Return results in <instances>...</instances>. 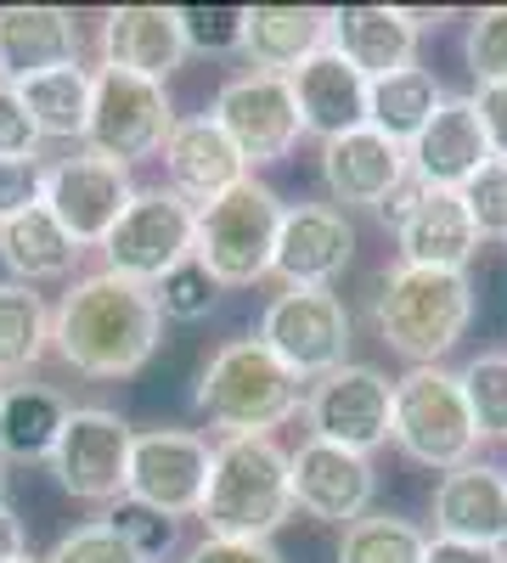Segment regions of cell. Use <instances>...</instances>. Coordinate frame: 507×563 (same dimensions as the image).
Listing matches in <instances>:
<instances>
[{"label":"cell","instance_id":"obj_1","mask_svg":"<svg viewBox=\"0 0 507 563\" xmlns=\"http://www.w3.org/2000/svg\"><path fill=\"white\" fill-rule=\"evenodd\" d=\"M164 339L158 299L142 282H124L113 271H90L63 294L52 310V350L79 378H135Z\"/></svg>","mask_w":507,"mask_h":563},{"label":"cell","instance_id":"obj_2","mask_svg":"<svg viewBox=\"0 0 507 563\" xmlns=\"http://www.w3.org/2000/svg\"><path fill=\"white\" fill-rule=\"evenodd\" d=\"M198 519L214 541H271L294 519V451L276 434L214 440Z\"/></svg>","mask_w":507,"mask_h":563},{"label":"cell","instance_id":"obj_3","mask_svg":"<svg viewBox=\"0 0 507 563\" xmlns=\"http://www.w3.org/2000/svg\"><path fill=\"white\" fill-rule=\"evenodd\" d=\"M373 327L384 350H395L406 366H445V355L469 339L474 327V282L469 271H423L395 265L378 282Z\"/></svg>","mask_w":507,"mask_h":563},{"label":"cell","instance_id":"obj_4","mask_svg":"<svg viewBox=\"0 0 507 563\" xmlns=\"http://www.w3.org/2000/svg\"><path fill=\"white\" fill-rule=\"evenodd\" d=\"M198 411L220 440L276 434L294 411H305V384L260 339H225L198 378Z\"/></svg>","mask_w":507,"mask_h":563},{"label":"cell","instance_id":"obj_5","mask_svg":"<svg viewBox=\"0 0 507 563\" xmlns=\"http://www.w3.org/2000/svg\"><path fill=\"white\" fill-rule=\"evenodd\" d=\"M283 198L265 180H238L232 192H220L214 203L198 209L192 231V260L220 282V288H254L271 276L276 260V231H283Z\"/></svg>","mask_w":507,"mask_h":563},{"label":"cell","instance_id":"obj_6","mask_svg":"<svg viewBox=\"0 0 507 563\" xmlns=\"http://www.w3.org/2000/svg\"><path fill=\"white\" fill-rule=\"evenodd\" d=\"M418 467L451 474V467L474 462L480 434L463 400V384L445 366H406L395 378V434H389Z\"/></svg>","mask_w":507,"mask_h":563},{"label":"cell","instance_id":"obj_7","mask_svg":"<svg viewBox=\"0 0 507 563\" xmlns=\"http://www.w3.org/2000/svg\"><path fill=\"white\" fill-rule=\"evenodd\" d=\"M350 333H355L350 310L333 288H283L260 310V327H254V339L283 361L305 389L350 361Z\"/></svg>","mask_w":507,"mask_h":563},{"label":"cell","instance_id":"obj_8","mask_svg":"<svg viewBox=\"0 0 507 563\" xmlns=\"http://www.w3.org/2000/svg\"><path fill=\"white\" fill-rule=\"evenodd\" d=\"M169 130H175L169 85L135 79V74H119V68H97V79H90V124H85L90 153H102V158L130 169L142 158H158Z\"/></svg>","mask_w":507,"mask_h":563},{"label":"cell","instance_id":"obj_9","mask_svg":"<svg viewBox=\"0 0 507 563\" xmlns=\"http://www.w3.org/2000/svg\"><path fill=\"white\" fill-rule=\"evenodd\" d=\"M192 231H198V209L187 198H175L169 186L135 192L102 243V271L142 282V288H158L175 265L192 260Z\"/></svg>","mask_w":507,"mask_h":563},{"label":"cell","instance_id":"obj_10","mask_svg":"<svg viewBox=\"0 0 507 563\" xmlns=\"http://www.w3.org/2000/svg\"><path fill=\"white\" fill-rule=\"evenodd\" d=\"M209 119H214V124L225 130V141L243 153L249 175L283 164L299 141H305V124H299V102H294L288 74H260V68L232 74V79L214 90Z\"/></svg>","mask_w":507,"mask_h":563},{"label":"cell","instance_id":"obj_11","mask_svg":"<svg viewBox=\"0 0 507 563\" xmlns=\"http://www.w3.org/2000/svg\"><path fill=\"white\" fill-rule=\"evenodd\" d=\"M305 429L321 445H344L355 456H373L395 434V384L378 366L344 361L339 372L305 389Z\"/></svg>","mask_w":507,"mask_h":563},{"label":"cell","instance_id":"obj_12","mask_svg":"<svg viewBox=\"0 0 507 563\" xmlns=\"http://www.w3.org/2000/svg\"><path fill=\"white\" fill-rule=\"evenodd\" d=\"M209 467H214V445L203 434H192V429H142L135 445H130L124 501L187 525V519H198V507H203Z\"/></svg>","mask_w":507,"mask_h":563},{"label":"cell","instance_id":"obj_13","mask_svg":"<svg viewBox=\"0 0 507 563\" xmlns=\"http://www.w3.org/2000/svg\"><path fill=\"white\" fill-rule=\"evenodd\" d=\"M135 429L108 406H74L52 445V474L74 501H124Z\"/></svg>","mask_w":507,"mask_h":563},{"label":"cell","instance_id":"obj_14","mask_svg":"<svg viewBox=\"0 0 507 563\" xmlns=\"http://www.w3.org/2000/svg\"><path fill=\"white\" fill-rule=\"evenodd\" d=\"M130 198H135L130 169L90 153V147L45 169V209H52V220L79 249H102L108 231L119 225V214L130 209Z\"/></svg>","mask_w":507,"mask_h":563},{"label":"cell","instance_id":"obj_15","mask_svg":"<svg viewBox=\"0 0 507 563\" xmlns=\"http://www.w3.org/2000/svg\"><path fill=\"white\" fill-rule=\"evenodd\" d=\"M355 260V225L333 203H288L271 276L283 288H333Z\"/></svg>","mask_w":507,"mask_h":563},{"label":"cell","instance_id":"obj_16","mask_svg":"<svg viewBox=\"0 0 507 563\" xmlns=\"http://www.w3.org/2000/svg\"><path fill=\"white\" fill-rule=\"evenodd\" d=\"M373 496H378L373 456H355L321 440H305L294 451V512H305V519L344 530L361 512H373Z\"/></svg>","mask_w":507,"mask_h":563},{"label":"cell","instance_id":"obj_17","mask_svg":"<svg viewBox=\"0 0 507 563\" xmlns=\"http://www.w3.org/2000/svg\"><path fill=\"white\" fill-rule=\"evenodd\" d=\"M406 147H395L389 135H378L373 124H361L350 135L321 141V186H328L333 209H384L395 198V186L406 180Z\"/></svg>","mask_w":507,"mask_h":563},{"label":"cell","instance_id":"obj_18","mask_svg":"<svg viewBox=\"0 0 507 563\" xmlns=\"http://www.w3.org/2000/svg\"><path fill=\"white\" fill-rule=\"evenodd\" d=\"M491 164V141L480 130V113L469 97H445V108L423 124V135L406 147V169L429 192H463V186Z\"/></svg>","mask_w":507,"mask_h":563},{"label":"cell","instance_id":"obj_19","mask_svg":"<svg viewBox=\"0 0 507 563\" xmlns=\"http://www.w3.org/2000/svg\"><path fill=\"white\" fill-rule=\"evenodd\" d=\"M164 175H169V192L187 198L192 209L214 203L220 192H232L238 180H249V164L243 153L225 141V130L209 119V113H192V119H175L164 153H158Z\"/></svg>","mask_w":507,"mask_h":563},{"label":"cell","instance_id":"obj_20","mask_svg":"<svg viewBox=\"0 0 507 563\" xmlns=\"http://www.w3.org/2000/svg\"><path fill=\"white\" fill-rule=\"evenodd\" d=\"M434 536L507 552V467L463 462L434 485Z\"/></svg>","mask_w":507,"mask_h":563},{"label":"cell","instance_id":"obj_21","mask_svg":"<svg viewBox=\"0 0 507 563\" xmlns=\"http://www.w3.org/2000/svg\"><path fill=\"white\" fill-rule=\"evenodd\" d=\"M423 29L406 7H333L328 12V45L366 79H384L395 68L418 63Z\"/></svg>","mask_w":507,"mask_h":563},{"label":"cell","instance_id":"obj_22","mask_svg":"<svg viewBox=\"0 0 507 563\" xmlns=\"http://www.w3.org/2000/svg\"><path fill=\"white\" fill-rule=\"evenodd\" d=\"M180 63H187V40L175 7H119L102 18V68L169 85Z\"/></svg>","mask_w":507,"mask_h":563},{"label":"cell","instance_id":"obj_23","mask_svg":"<svg viewBox=\"0 0 507 563\" xmlns=\"http://www.w3.org/2000/svg\"><path fill=\"white\" fill-rule=\"evenodd\" d=\"M294 102H299V124L316 141H333L366 124V74H355L333 45H321L316 57H305L294 74Z\"/></svg>","mask_w":507,"mask_h":563},{"label":"cell","instance_id":"obj_24","mask_svg":"<svg viewBox=\"0 0 507 563\" xmlns=\"http://www.w3.org/2000/svg\"><path fill=\"white\" fill-rule=\"evenodd\" d=\"M79 63V23L63 7H0V85Z\"/></svg>","mask_w":507,"mask_h":563},{"label":"cell","instance_id":"obj_25","mask_svg":"<svg viewBox=\"0 0 507 563\" xmlns=\"http://www.w3.org/2000/svg\"><path fill=\"white\" fill-rule=\"evenodd\" d=\"M395 249H400V265L469 271L474 254H480V231L469 220L463 192H423L418 209L395 225Z\"/></svg>","mask_w":507,"mask_h":563},{"label":"cell","instance_id":"obj_26","mask_svg":"<svg viewBox=\"0 0 507 563\" xmlns=\"http://www.w3.org/2000/svg\"><path fill=\"white\" fill-rule=\"evenodd\" d=\"M328 45V12L321 7H249L243 57L260 74H294L305 57Z\"/></svg>","mask_w":507,"mask_h":563},{"label":"cell","instance_id":"obj_27","mask_svg":"<svg viewBox=\"0 0 507 563\" xmlns=\"http://www.w3.org/2000/svg\"><path fill=\"white\" fill-rule=\"evenodd\" d=\"M440 108H445V85L423 63L395 68L384 79H366V124H373L378 135H389L395 147H411Z\"/></svg>","mask_w":507,"mask_h":563},{"label":"cell","instance_id":"obj_28","mask_svg":"<svg viewBox=\"0 0 507 563\" xmlns=\"http://www.w3.org/2000/svg\"><path fill=\"white\" fill-rule=\"evenodd\" d=\"M68 400L45 384H7L0 395V456L7 462H52V445L68 422Z\"/></svg>","mask_w":507,"mask_h":563},{"label":"cell","instance_id":"obj_29","mask_svg":"<svg viewBox=\"0 0 507 563\" xmlns=\"http://www.w3.org/2000/svg\"><path fill=\"white\" fill-rule=\"evenodd\" d=\"M79 243L68 238V231L52 220V209H34L12 225H0V265L12 271V282H23V288H34V282H63L74 265H79Z\"/></svg>","mask_w":507,"mask_h":563},{"label":"cell","instance_id":"obj_30","mask_svg":"<svg viewBox=\"0 0 507 563\" xmlns=\"http://www.w3.org/2000/svg\"><path fill=\"white\" fill-rule=\"evenodd\" d=\"M90 74L85 63H68V68H52V74H34L23 85H12L23 108H29V124L40 130V141H85V124H90Z\"/></svg>","mask_w":507,"mask_h":563},{"label":"cell","instance_id":"obj_31","mask_svg":"<svg viewBox=\"0 0 507 563\" xmlns=\"http://www.w3.org/2000/svg\"><path fill=\"white\" fill-rule=\"evenodd\" d=\"M52 350V310L23 282H0V384L23 372Z\"/></svg>","mask_w":507,"mask_h":563},{"label":"cell","instance_id":"obj_32","mask_svg":"<svg viewBox=\"0 0 507 563\" xmlns=\"http://www.w3.org/2000/svg\"><path fill=\"white\" fill-rule=\"evenodd\" d=\"M429 536L400 512H361L339 530V563H423Z\"/></svg>","mask_w":507,"mask_h":563},{"label":"cell","instance_id":"obj_33","mask_svg":"<svg viewBox=\"0 0 507 563\" xmlns=\"http://www.w3.org/2000/svg\"><path fill=\"white\" fill-rule=\"evenodd\" d=\"M456 384H463L480 445H507V350L474 355L463 372H456Z\"/></svg>","mask_w":507,"mask_h":563},{"label":"cell","instance_id":"obj_34","mask_svg":"<svg viewBox=\"0 0 507 563\" xmlns=\"http://www.w3.org/2000/svg\"><path fill=\"white\" fill-rule=\"evenodd\" d=\"M175 18H180V40H187V52H203V57L243 52L249 7H175Z\"/></svg>","mask_w":507,"mask_h":563},{"label":"cell","instance_id":"obj_35","mask_svg":"<svg viewBox=\"0 0 507 563\" xmlns=\"http://www.w3.org/2000/svg\"><path fill=\"white\" fill-rule=\"evenodd\" d=\"M220 282L198 265V260H187V265H175L158 288H153V299H158V316L164 321H203L214 305H220Z\"/></svg>","mask_w":507,"mask_h":563},{"label":"cell","instance_id":"obj_36","mask_svg":"<svg viewBox=\"0 0 507 563\" xmlns=\"http://www.w3.org/2000/svg\"><path fill=\"white\" fill-rule=\"evenodd\" d=\"M463 63H469L474 85H507V7H485L469 18Z\"/></svg>","mask_w":507,"mask_h":563},{"label":"cell","instance_id":"obj_37","mask_svg":"<svg viewBox=\"0 0 507 563\" xmlns=\"http://www.w3.org/2000/svg\"><path fill=\"white\" fill-rule=\"evenodd\" d=\"M40 563H147V558L135 552L108 519H97V525H79V530L57 536V547Z\"/></svg>","mask_w":507,"mask_h":563},{"label":"cell","instance_id":"obj_38","mask_svg":"<svg viewBox=\"0 0 507 563\" xmlns=\"http://www.w3.org/2000/svg\"><path fill=\"white\" fill-rule=\"evenodd\" d=\"M469 220L480 231V243H507V158H491L469 186H463Z\"/></svg>","mask_w":507,"mask_h":563},{"label":"cell","instance_id":"obj_39","mask_svg":"<svg viewBox=\"0 0 507 563\" xmlns=\"http://www.w3.org/2000/svg\"><path fill=\"white\" fill-rule=\"evenodd\" d=\"M45 164L40 153L29 158H0V225H12L23 214H34L45 203Z\"/></svg>","mask_w":507,"mask_h":563},{"label":"cell","instance_id":"obj_40","mask_svg":"<svg viewBox=\"0 0 507 563\" xmlns=\"http://www.w3.org/2000/svg\"><path fill=\"white\" fill-rule=\"evenodd\" d=\"M135 552H142L147 563H158V558H169L175 547H180V525L175 519H164V512H147V507H130V501H119V512L108 519Z\"/></svg>","mask_w":507,"mask_h":563},{"label":"cell","instance_id":"obj_41","mask_svg":"<svg viewBox=\"0 0 507 563\" xmlns=\"http://www.w3.org/2000/svg\"><path fill=\"white\" fill-rule=\"evenodd\" d=\"M40 147V130L29 124V108L12 85H0V158H29Z\"/></svg>","mask_w":507,"mask_h":563},{"label":"cell","instance_id":"obj_42","mask_svg":"<svg viewBox=\"0 0 507 563\" xmlns=\"http://www.w3.org/2000/svg\"><path fill=\"white\" fill-rule=\"evenodd\" d=\"M187 563H288V558L271 541H214V536H203L187 552Z\"/></svg>","mask_w":507,"mask_h":563},{"label":"cell","instance_id":"obj_43","mask_svg":"<svg viewBox=\"0 0 507 563\" xmlns=\"http://www.w3.org/2000/svg\"><path fill=\"white\" fill-rule=\"evenodd\" d=\"M474 113L491 141V158H507V85H474Z\"/></svg>","mask_w":507,"mask_h":563},{"label":"cell","instance_id":"obj_44","mask_svg":"<svg viewBox=\"0 0 507 563\" xmlns=\"http://www.w3.org/2000/svg\"><path fill=\"white\" fill-rule=\"evenodd\" d=\"M423 563H507V552H496V547H474V541H445V536H429Z\"/></svg>","mask_w":507,"mask_h":563},{"label":"cell","instance_id":"obj_45","mask_svg":"<svg viewBox=\"0 0 507 563\" xmlns=\"http://www.w3.org/2000/svg\"><path fill=\"white\" fill-rule=\"evenodd\" d=\"M18 558H29V530H23V519L0 501V563H18Z\"/></svg>","mask_w":507,"mask_h":563},{"label":"cell","instance_id":"obj_46","mask_svg":"<svg viewBox=\"0 0 507 563\" xmlns=\"http://www.w3.org/2000/svg\"><path fill=\"white\" fill-rule=\"evenodd\" d=\"M423 192H429V186H418V180H411V175H406V180L395 186V198H389V203L378 209V220H384V225L395 231V225H400V220H406L411 209H418V198H423Z\"/></svg>","mask_w":507,"mask_h":563},{"label":"cell","instance_id":"obj_47","mask_svg":"<svg viewBox=\"0 0 507 563\" xmlns=\"http://www.w3.org/2000/svg\"><path fill=\"white\" fill-rule=\"evenodd\" d=\"M0 501H7V456H0Z\"/></svg>","mask_w":507,"mask_h":563},{"label":"cell","instance_id":"obj_48","mask_svg":"<svg viewBox=\"0 0 507 563\" xmlns=\"http://www.w3.org/2000/svg\"><path fill=\"white\" fill-rule=\"evenodd\" d=\"M18 563H40V558H18Z\"/></svg>","mask_w":507,"mask_h":563},{"label":"cell","instance_id":"obj_49","mask_svg":"<svg viewBox=\"0 0 507 563\" xmlns=\"http://www.w3.org/2000/svg\"><path fill=\"white\" fill-rule=\"evenodd\" d=\"M0 395H7V384H0Z\"/></svg>","mask_w":507,"mask_h":563}]
</instances>
